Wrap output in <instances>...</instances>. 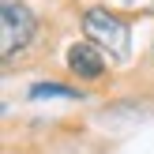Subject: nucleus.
Segmentation results:
<instances>
[{
	"mask_svg": "<svg viewBox=\"0 0 154 154\" xmlns=\"http://www.w3.org/2000/svg\"><path fill=\"white\" fill-rule=\"evenodd\" d=\"M83 30H87V42H94L98 49H109L117 60H124L132 49V26L105 8H90L83 15Z\"/></svg>",
	"mask_w": 154,
	"mask_h": 154,
	"instance_id": "obj_1",
	"label": "nucleus"
},
{
	"mask_svg": "<svg viewBox=\"0 0 154 154\" xmlns=\"http://www.w3.org/2000/svg\"><path fill=\"white\" fill-rule=\"evenodd\" d=\"M34 26H38V19L26 4H15V0L4 4V11H0V53H4V60L30 45Z\"/></svg>",
	"mask_w": 154,
	"mask_h": 154,
	"instance_id": "obj_2",
	"label": "nucleus"
},
{
	"mask_svg": "<svg viewBox=\"0 0 154 154\" xmlns=\"http://www.w3.org/2000/svg\"><path fill=\"white\" fill-rule=\"evenodd\" d=\"M68 68L79 79H102L105 57H102V49L94 42H75V45H68Z\"/></svg>",
	"mask_w": 154,
	"mask_h": 154,
	"instance_id": "obj_3",
	"label": "nucleus"
},
{
	"mask_svg": "<svg viewBox=\"0 0 154 154\" xmlns=\"http://www.w3.org/2000/svg\"><path fill=\"white\" fill-rule=\"evenodd\" d=\"M30 98H79V94L68 90V87H57V83H34L30 87Z\"/></svg>",
	"mask_w": 154,
	"mask_h": 154,
	"instance_id": "obj_4",
	"label": "nucleus"
}]
</instances>
